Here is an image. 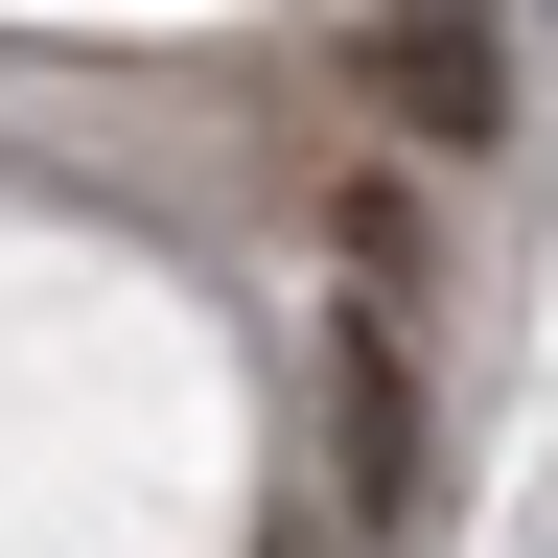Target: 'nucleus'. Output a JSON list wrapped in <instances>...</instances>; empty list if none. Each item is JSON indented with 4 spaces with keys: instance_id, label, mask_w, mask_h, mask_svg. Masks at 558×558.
Here are the masks:
<instances>
[{
    "instance_id": "obj_1",
    "label": "nucleus",
    "mask_w": 558,
    "mask_h": 558,
    "mask_svg": "<svg viewBox=\"0 0 558 558\" xmlns=\"http://www.w3.org/2000/svg\"><path fill=\"white\" fill-rule=\"evenodd\" d=\"M488 94H512V47H488V0H373L349 24V117L396 140V163H465Z\"/></svg>"
},
{
    "instance_id": "obj_2",
    "label": "nucleus",
    "mask_w": 558,
    "mask_h": 558,
    "mask_svg": "<svg viewBox=\"0 0 558 558\" xmlns=\"http://www.w3.org/2000/svg\"><path fill=\"white\" fill-rule=\"evenodd\" d=\"M326 465H349V535L418 512V303H349L326 326Z\"/></svg>"
},
{
    "instance_id": "obj_3",
    "label": "nucleus",
    "mask_w": 558,
    "mask_h": 558,
    "mask_svg": "<svg viewBox=\"0 0 558 558\" xmlns=\"http://www.w3.org/2000/svg\"><path fill=\"white\" fill-rule=\"evenodd\" d=\"M326 256H349V303H418V186H326Z\"/></svg>"
}]
</instances>
